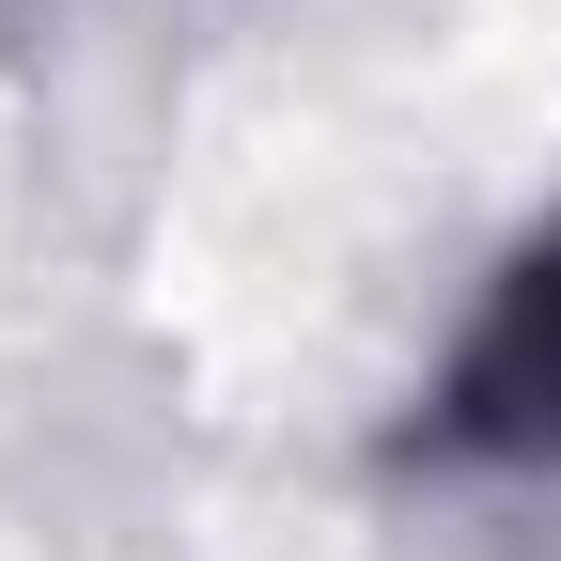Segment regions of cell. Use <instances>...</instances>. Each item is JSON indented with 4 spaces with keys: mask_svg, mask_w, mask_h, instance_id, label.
<instances>
[{
    "mask_svg": "<svg viewBox=\"0 0 561 561\" xmlns=\"http://www.w3.org/2000/svg\"><path fill=\"white\" fill-rule=\"evenodd\" d=\"M468 437H515V453H561V250L500 297V328L468 343Z\"/></svg>",
    "mask_w": 561,
    "mask_h": 561,
    "instance_id": "cell-1",
    "label": "cell"
}]
</instances>
